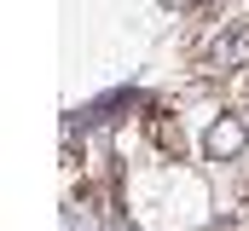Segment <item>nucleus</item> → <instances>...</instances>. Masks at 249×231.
<instances>
[{"mask_svg":"<svg viewBox=\"0 0 249 231\" xmlns=\"http://www.w3.org/2000/svg\"><path fill=\"white\" fill-rule=\"evenodd\" d=\"M238 145H244V127H238V121H226V127L209 133V156H232Z\"/></svg>","mask_w":249,"mask_h":231,"instance_id":"f257e3e1","label":"nucleus"},{"mask_svg":"<svg viewBox=\"0 0 249 231\" xmlns=\"http://www.w3.org/2000/svg\"><path fill=\"white\" fill-rule=\"evenodd\" d=\"M214 58H220V64H238V58H249V29H244V35H232V41H226Z\"/></svg>","mask_w":249,"mask_h":231,"instance_id":"f03ea898","label":"nucleus"}]
</instances>
